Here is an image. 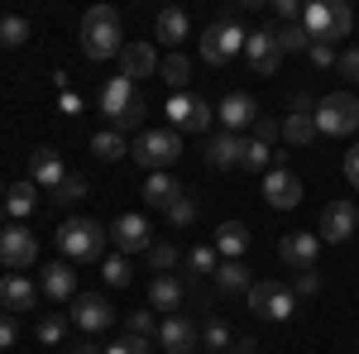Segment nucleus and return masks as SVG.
Here are the masks:
<instances>
[{
	"label": "nucleus",
	"instance_id": "obj_1",
	"mask_svg": "<svg viewBox=\"0 0 359 354\" xmlns=\"http://www.w3.org/2000/svg\"><path fill=\"white\" fill-rule=\"evenodd\" d=\"M96 106H101V115H106V125H111L115 135H130V130H139V125H144V110H149L130 77H111V82L101 86Z\"/></svg>",
	"mask_w": 359,
	"mask_h": 354
},
{
	"label": "nucleus",
	"instance_id": "obj_2",
	"mask_svg": "<svg viewBox=\"0 0 359 354\" xmlns=\"http://www.w3.org/2000/svg\"><path fill=\"white\" fill-rule=\"evenodd\" d=\"M120 39H125V34H120V10H115V5H91L82 15V53L91 57V62L115 57L125 48Z\"/></svg>",
	"mask_w": 359,
	"mask_h": 354
},
{
	"label": "nucleus",
	"instance_id": "obj_3",
	"mask_svg": "<svg viewBox=\"0 0 359 354\" xmlns=\"http://www.w3.org/2000/svg\"><path fill=\"white\" fill-rule=\"evenodd\" d=\"M57 249L72 259V264H96L101 249H106V225L91 216H72L57 225Z\"/></svg>",
	"mask_w": 359,
	"mask_h": 354
},
{
	"label": "nucleus",
	"instance_id": "obj_4",
	"mask_svg": "<svg viewBox=\"0 0 359 354\" xmlns=\"http://www.w3.org/2000/svg\"><path fill=\"white\" fill-rule=\"evenodd\" d=\"M302 25L316 43H335V39H350L355 10L345 0H311V5H302Z\"/></svg>",
	"mask_w": 359,
	"mask_h": 354
},
{
	"label": "nucleus",
	"instance_id": "obj_5",
	"mask_svg": "<svg viewBox=\"0 0 359 354\" xmlns=\"http://www.w3.org/2000/svg\"><path fill=\"white\" fill-rule=\"evenodd\" d=\"M359 130V96L355 91H331L316 101V135L345 139Z\"/></svg>",
	"mask_w": 359,
	"mask_h": 354
},
{
	"label": "nucleus",
	"instance_id": "obj_6",
	"mask_svg": "<svg viewBox=\"0 0 359 354\" xmlns=\"http://www.w3.org/2000/svg\"><path fill=\"white\" fill-rule=\"evenodd\" d=\"M130 158L144 163L149 172H168L182 158V139H177V130H144L135 139V149H130Z\"/></svg>",
	"mask_w": 359,
	"mask_h": 354
},
{
	"label": "nucleus",
	"instance_id": "obj_7",
	"mask_svg": "<svg viewBox=\"0 0 359 354\" xmlns=\"http://www.w3.org/2000/svg\"><path fill=\"white\" fill-rule=\"evenodd\" d=\"M235 53H245V29L235 25L230 15L211 20V25H206V34H201V57H206L211 67H225Z\"/></svg>",
	"mask_w": 359,
	"mask_h": 354
},
{
	"label": "nucleus",
	"instance_id": "obj_8",
	"mask_svg": "<svg viewBox=\"0 0 359 354\" xmlns=\"http://www.w3.org/2000/svg\"><path fill=\"white\" fill-rule=\"evenodd\" d=\"M245 301H249V311H254V316H264V321H287V316L297 311V292H292V287H283V282H273V278L254 282Z\"/></svg>",
	"mask_w": 359,
	"mask_h": 354
},
{
	"label": "nucleus",
	"instance_id": "obj_9",
	"mask_svg": "<svg viewBox=\"0 0 359 354\" xmlns=\"http://www.w3.org/2000/svg\"><path fill=\"white\" fill-rule=\"evenodd\" d=\"M245 57L259 77H273L283 67V48H278V34L273 29H249L245 34Z\"/></svg>",
	"mask_w": 359,
	"mask_h": 354
},
{
	"label": "nucleus",
	"instance_id": "obj_10",
	"mask_svg": "<svg viewBox=\"0 0 359 354\" xmlns=\"http://www.w3.org/2000/svg\"><path fill=\"white\" fill-rule=\"evenodd\" d=\"M316 254H321V235H311V230H292V235L278 240V259H283V268H292V273L316 268Z\"/></svg>",
	"mask_w": 359,
	"mask_h": 354
},
{
	"label": "nucleus",
	"instance_id": "obj_11",
	"mask_svg": "<svg viewBox=\"0 0 359 354\" xmlns=\"http://www.w3.org/2000/svg\"><path fill=\"white\" fill-rule=\"evenodd\" d=\"M34 259H39V240H34L29 230H20V225L10 220V225L0 230V264L20 273V268H29Z\"/></svg>",
	"mask_w": 359,
	"mask_h": 354
},
{
	"label": "nucleus",
	"instance_id": "obj_12",
	"mask_svg": "<svg viewBox=\"0 0 359 354\" xmlns=\"http://www.w3.org/2000/svg\"><path fill=\"white\" fill-rule=\"evenodd\" d=\"M316 230H321L326 245H345L359 230V206L355 201H331V206L321 211V225H316Z\"/></svg>",
	"mask_w": 359,
	"mask_h": 354
},
{
	"label": "nucleus",
	"instance_id": "obj_13",
	"mask_svg": "<svg viewBox=\"0 0 359 354\" xmlns=\"http://www.w3.org/2000/svg\"><path fill=\"white\" fill-rule=\"evenodd\" d=\"M283 139H287V144H297V149H306V144L316 139V101H311L306 91L292 96V115L283 120Z\"/></svg>",
	"mask_w": 359,
	"mask_h": 354
},
{
	"label": "nucleus",
	"instance_id": "obj_14",
	"mask_svg": "<svg viewBox=\"0 0 359 354\" xmlns=\"http://www.w3.org/2000/svg\"><path fill=\"white\" fill-rule=\"evenodd\" d=\"M111 321H115L111 297H101V292H82V297H72V326H82L86 335L106 330Z\"/></svg>",
	"mask_w": 359,
	"mask_h": 354
},
{
	"label": "nucleus",
	"instance_id": "obj_15",
	"mask_svg": "<svg viewBox=\"0 0 359 354\" xmlns=\"http://www.w3.org/2000/svg\"><path fill=\"white\" fill-rule=\"evenodd\" d=\"M264 201H269L273 211H292V206L302 201V182H297V172H287V168H269V177H264Z\"/></svg>",
	"mask_w": 359,
	"mask_h": 354
},
{
	"label": "nucleus",
	"instance_id": "obj_16",
	"mask_svg": "<svg viewBox=\"0 0 359 354\" xmlns=\"http://www.w3.org/2000/svg\"><path fill=\"white\" fill-rule=\"evenodd\" d=\"M29 182H34V187H48V191H57L62 182H67L62 154H57V149H34V158H29Z\"/></svg>",
	"mask_w": 359,
	"mask_h": 354
},
{
	"label": "nucleus",
	"instance_id": "obj_17",
	"mask_svg": "<svg viewBox=\"0 0 359 354\" xmlns=\"http://www.w3.org/2000/svg\"><path fill=\"white\" fill-rule=\"evenodd\" d=\"M158 345L168 354H192L201 345V326H192L187 316H168L163 326H158Z\"/></svg>",
	"mask_w": 359,
	"mask_h": 354
},
{
	"label": "nucleus",
	"instance_id": "obj_18",
	"mask_svg": "<svg viewBox=\"0 0 359 354\" xmlns=\"http://www.w3.org/2000/svg\"><path fill=\"white\" fill-rule=\"evenodd\" d=\"M216 115L225 120V135H240V130H254V120H259V101L254 96H245V91H230L221 106H216Z\"/></svg>",
	"mask_w": 359,
	"mask_h": 354
},
{
	"label": "nucleus",
	"instance_id": "obj_19",
	"mask_svg": "<svg viewBox=\"0 0 359 354\" xmlns=\"http://www.w3.org/2000/svg\"><path fill=\"white\" fill-rule=\"evenodd\" d=\"M111 240H115L120 254H149V245H154V240H149V220L144 216H120L111 225Z\"/></svg>",
	"mask_w": 359,
	"mask_h": 354
},
{
	"label": "nucleus",
	"instance_id": "obj_20",
	"mask_svg": "<svg viewBox=\"0 0 359 354\" xmlns=\"http://www.w3.org/2000/svg\"><path fill=\"white\" fill-rule=\"evenodd\" d=\"M154 72H158V48L154 43H125L120 48V77L139 82V77H154Z\"/></svg>",
	"mask_w": 359,
	"mask_h": 354
},
{
	"label": "nucleus",
	"instance_id": "obj_21",
	"mask_svg": "<svg viewBox=\"0 0 359 354\" xmlns=\"http://www.w3.org/2000/svg\"><path fill=\"white\" fill-rule=\"evenodd\" d=\"M245 163V139L240 135H211L206 139V168H240Z\"/></svg>",
	"mask_w": 359,
	"mask_h": 354
},
{
	"label": "nucleus",
	"instance_id": "obj_22",
	"mask_svg": "<svg viewBox=\"0 0 359 354\" xmlns=\"http://www.w3.org/2000/svg\"><path fill=\"white\" fill-rule=\"evenodd\" d=\"M34 301H39V292H34L29 278H20V273H5V278H0V306H5V311L20 316V311H29Z\"/></svg>",
	"mask_w": 359,
	"mask_h": 354
},
{
	"label": "nucleus",
	"instance_id": "obj_23",
	"mask_svg": "<svg viewBox=\"0 0 359 354\" xmlns=\"http://www.w3.org/2000/svg\"><path fill=\"white\" fill-rule=\"evenodd\" d=\"M249 287H254V282H249V273H245L240 259H225L221 268H216V292H221V297H249Z\"/></svg>",
	"mask_w": 359,
	"mask_h": 354
},
{
	"label": "nucleus",
	"instance_id": "obj_24",
	"mask_svg": "<svg viewBox=\"0 0 359 354\" xmlns=\"http://www.w3.org/2000/svg\"><path fill=\"white\" fill-rule=\"evenodd\" d=\"M177 196H182L177 177H168V172H149V182H144V201H149L154 211H168Z\"/></svg>",
	"mask_w": 359,
	"mask_h": 354
},
{
	"label": "nucleus",
	"instance_id": "obj_25",
	"mask_svg": "<svg viewBox=\"0 0 359 354\" xmlns=\"http://www.w3.org/2000/svg\"><path fill=\"white\" fill-rule=\"evenodd\" d=\"M249 249V225L245 220H225L221 230H216V254H225V259H245Z\"/></svg>",
	"mask_w": 359,
	"mask_h": 354
},
{
	"label": "nucleus",
	"instance_id": "obj_26",
	"mask_svg": "<svg viewBox=\"0 0 359 354\" xmlns=\"http://www.w3.org/2000/svg\"><path fill=\"white\" fill-rule=\"evenodd\" d=\"M154 34L168 43V53H177V43L187 39V15L177 10V5H168V10H158V25H154Z\"/></svg>",
	"mask_w": 359,
	"mask_h": 354
},
{
	"label": "nucleus",
	"instance_id": "obj_27",
	"mask_svg": "<svg viewBox=\"0 0 359 354\" xmlns=\"http://www.w3.org/2000/svg\"><path fill=\"white\" fill-rule=\"evenodd\" d=\"M39 282H43V292H48L53 301H67V297H77V278H72V268H67V264H48Z\"/></svg>",
	"mask_w": 359,
	"mask_h": 354
},
{
	"label": "nucleus",
	"instance_id": "obj_28",
	"mask_svg": "<svg viewBox=\"0 0 359 354\" xmlns=\"http://www.w3.org/2000/svg\"><path fill=\"white\" fill-rule=\"evenodd\" d=\"M182 297H187V287H182L172 273H158V278L149 282V306H163L168 311V306H177Z\"/></svg>",
	"mask_w": 359,
	"mask_h": 354
},
{
	"label": "nucleus",
	"instance_id": "obj_29",
	"mask_svg": "<svg viewBox=\"0 0 359 354\" xmlns=\"http://www.w3.org/2000/svg\"><path fill=\"white\" fill-rule=\"evenodd\" d=\"M34 206H39V187H34V182H15V187L5 191V211H10V220H15V225H20Z\"/></svg>",
	"mask_w": 359,
	"mask_h": 354
},
{
	"label": "nucleus",
	"instance_id": "obj_30",
	"mask_svg": "<svg viewBox=\"0 0 359 354\" xmlns=\"http://www.w3.org/2000/svg\"><path fill=\"white\" fill-rule=\"evenodd\" d=\"M91 154L101 163H120L130 154V144H125V135H115V130H101V135H91Z\"/></svg>",
	"mask_w": 359,
	"mask_h": 354
},
{
	"label": "nucleus",
	"instance_id": "obj_31",
	"mask_svg": "<svg viewBox=\"0 0 359 354\" xmlns=\"http://www.w3.org/2000/svg\"><path fill=\"white\" fill-rule=\"evenodd\" d=\"M158 72H163V82L172 86V91H187V86H192V62L182 53H168L163 62H158Z\"/></svg>",
	"mask_w": 359,
	"mask_h": 354
},
{
	"label": "nucleus",
	"instance_id": "obj_32",
	"mask_svg": "<svg viewBox=\"0 0 359 354\" xmlns=\"http://www.w3.org/2000/svg\"><path fill=\"white\" fill-rule=\"evenodd\" d=\"M311 43H316V39L306 34L302 20H297V25H283V29H278V48H283V53H306Z\"/></svg>",
	"mask_w": 359,
	"mask_h": 354
},
{
	"label": "nucleus",
	"instance_id": "obj_33",
	"mask_svg": "<svg viewBox=\"0 0 359 354\" xmlns=\"http://www.w3.org/2000/svg\"><path fill=\"white\" fill-rule=\"evenodd\" d=\"M201 345H206L211 354H225V350H230V326L216 321V316H206V326H201Z\"/></svg>",
	"mask_w": 359,
	"mask_h": 354
},
{
	"label": "nucleus",
	"instance_id": "obj_34",
	"mask_svg": "<svg viewBox=\"0 0 359 354\" xmlns=\"http://www.w3.org/2000/svg\"><path fill=\"white\" fill-rule=\"evenodd\" d=\"M0 43H5V48L29 43V20L25 15H5V20H0Z\"/></svg>",
	"mask_w": 359,
	"mask_h": 354
},
{
	"label": "nucleus",
	"instance_id": "obj_35",
	"mask_svg": "<svg viewBox=\"0 0 359 354\" xmlns=\"http://www.w3.org/2000/svg\"><path fill=\"white\" fill-rule=\"evenodd\" d=\"M192 106H196L192 91H172V96H168V125H177V130H182V125H187V115H192Z\"/></svg>",
	"mask_w": 359,
	"mask_h": 354
},
{
	"label": "nucleus",
	"instance_id": "obj_36",
	"mask_svg": "<svg viewBox=\"0 0 359 354\" xmlns=\"http://www.w3.org/2000/svg\"><path fill=\"white\" fill-rule=\"evenodd\" d=\"M101 273H106V282H111V287H130V278H135V268H130V259H125V254L106 259V264H101Z\"/></svg>",
	"mask_w": 359,
	"mask_h": 354
},
{
	"label": "nucleus",
	"instance_id": "obj_37",
	"mask_svg": "<svg viewBox=\"0 0 359 354\" xmlns=\"http://www.w3.org/2000/svg\"><path fill=\"white\" fill-rule=\"evenodd\" d=\"M163 216H168V225H177V230H182V225H192V220H196V201L187 196V191H182V196H177V201L168 206Z\"/></svg>",
	"mask_w": 359,
	"mask_h": 354
},
{
	"label": "nucleus",
	"instance_id": "obj_38",
	"mask_svg": "<svg viewBox=\"0 0 359 354\" xmlns=\"http://www.w3.org/2000/svg\"><path fill=\"white\" fill-rule=\"evenodd\" d=\"M211 115H216V110L206 106V96H196V106H192V115H187V125H182V130H187V135H206Z\"/></svg>",
	"mask_w": 359,
	"mask_h": 354
},
{
	"label": "nucleus",
	"instance_id": "obj_39",
	"mask_svg": "<svg viewBox=\"0 0 359 354\" xmlns=\"http://www.w3.org/2000/svg\"><path fill=\"white\" fill-rule=\"evenodd\" d=\"M82 196H86V182L77 177V172H67V182H62V187L53 191V201H57V206H72V201H82Z\"/></svg>",
	"mask_w": 359,
	"mask_h": 354
},
{
	"label": "nucleus",
	"instance_id": "obj_40",
	"mask_svg": "<svg viewBox=\"0 0 359 354\" xmlns=\"http://www.w3.org/2000/svg\"><path fill=\"white\" fill-rule=\"evenodd\" d=\"M130 335H139V340H158V321H154V311H149V306L130 316Z\"/></svg>",
	"mask_w": 359,
	"mask_h": 354
},
{
	"label": "nucleus",
	"instance_id": "obj_41",
	"mask_svg": "<svg viewBox=\"0 0 359 354\" xmlns=\"http://www.w3.org/2000/svg\"><path fill=\"white\" fill-rule=\"evenodd\" d=\"M249 139H259V144H269V149H273L278 139H283V125H278V120H269V115H259V120H254V135Z\"/></svg>",
	"mask_w": 359,
	"mask_h": 354
},
{
	"label": "nucleus",
	"instance_id": "obj_42",
	"mask_svg": "<svg viewBox=\"0 0 359 354\" xmlns=\"http://www.w3.org/2000/svg\"><path fill=\"white\" fill-rule=\"evenodd\" d=\"M192 268H196V273H216V268H221V254H216V245H196V249H192Z\"/></svg>",
	"mask_w": 359,
	"mask_h": 354
},
{
	"label": "nucleus",
	"instance_id": "obj_43",
	"mask_svg": "<svg viewBox=\"0 0 359 354\" xmlns=\"http://www.w3.org/2000/svg\"><path fill=\"white\" fill-rule=\"evenodd\" d=\"M269 158H273V149H269V144L245 139V168H269Z\"/></svg>",
	"mask_w": 359,
	"mask_h": 354
},
{
	"label": "nucleus",
	"instance_id": "obj_44",
	"mask_svg": "<svg viewBox=\"0 0 359 354\" xmlns=\"http://www.w3.org/2000/svg\"><path fill=\"white\" fill-rule=\"evenodd\" d=\"M62 335H67V321H62V316H43V321H39V340H43V345H57Z\"/></svg>",
	"mask_w": 359,
	"mask_h": 354
},
{
	"label": "nucleus",
	"instance_id": "obj_45",
	"mask_svg": "<svg viewBox=\"0 0 359 354\" xmlns=\"http://www.w3.org/2000/svg\"><path fill=\"white\" fill-rule=\"evenodd\" d=\"M149 264L158 273H168L172 264H177V245H149Z\"/></svg>",
	"mask_w": 359,
	"mask_h": 354
},
{
	"label": "nucleus",
	"instance_id": "obj_46",
	"mask_svg": "<svg viewBox=\"0 0 359 354\" xmlns=\"http://www.w3.org/2000/svg\"><path fill=\"white\" fill-rule=\"evenodd\" d=\"M292 292H297V297H316V292H321V273L302 268V273H297V282H292Z\"/></svg>",
	"mask_w": 359,
	"mask_h": 354
},
{
	"label": "nucleus",
	"instance_id": "obj_47",
	"mask_svg": "<svg viewBox=\"0 0 359 354\" xmlns=\"http://www.w3.org/2000/svg\"><path fill=\"white\" fill-rule=\"evenodd\" d=\"M106 354H154V340H139V335H125L120 345H111Z\"/></svg>",
	"mask_w": 359,
	"mask_h": 354
},
{
	"label": "nucleus",
	"instance_id": "obj_48",
	"mask_svg": "<svg viewBox=\"0 0 359 354\" xmlns=\"http://www.w3.org/2000/svg\"><path fill=\"white\" fill-rule=\"evenodd\" d=\"M306 57H311L316 67H335V62H340V53H335L331 43H311V48H306Z\"/></svg>",
	"mask_w": 359,
	"mask_h": 354
},
{
	"label": "nucleus",
	"instance_id": "obj_49",
	"mask_svg": "<svg viewBox=\"0 0 359 354\" xmlns=\"http://www.w3.org/2000/svg\"><path fill=\"white\" fill-rule=\"evenodd\" d=\"M335 72H340V77H350V82H359V48H345L340 62H335Z\"/></svg>",
	"mask_w": 359,
	"mask_h": 354
},
{
	"label": "nucleus",
	"instance_id": "obj_50",
	"mask_svg": "<svg viewBox=\"0 0 359 354\" xmlns=\"http://www.w3.org/2000/svg\"><path fill=\"white\" fill-rule=\"evenodd\" d=\"M15 335H20L15 316H10V311H0V350H10V345H15Z\"/></svg>",
	"mask_w": 359,
	"mask_h": 354
},
{
	"label": "nucleus",
	"instance_id": "obj_51",
	"mask_svg": "<svg viewBox=\"0 0 359 354\" xmlns=\"http://www.w3.org/2000/svg\"><path fill=\"white\" fill-rule=\"evenodd\" d=\"M273 10H278V20H283V25H297V20H302V10H297L292 0H273Z\"/></svg>",
	"mask_w": 359,
	"mask_h": 354
},
{
	"label": "nucleus",
	"instance_id": "obj_52",
	"mask_svg": "<svg viewBox=\"0 0 359 354\" xmlns=\"http://www.w3.org/2000/svg\"><path fill=\"white\" fill-rule=\"evenodd\" d=\"M345 177H350V182L359 187V144L350 149V154H345Z\"/></svg>",
	"mask_w": 359,
	"mask_h": 354
},
{
	"label": "nucleus",
	"instance_id": "obj_53",
	"mask_svg": "<svg viewBox=\"0 0 359 354\" xmlns=\"http://www.w3.org/2000/svg\"><path fill=\"white\" fill-rule=\"evenodd\" d=\"M254 350H259V340H249V335L240 340V345H235V354H254Z\"/></svg>",
	"mask_w": 359,
	"mask_h": 354
},
{
	"label": "nucleus",
	"instance_id": "obj_54",
	"mask_svg": "<svg viewBox=\"0 0 359 354\" xmlns=\"http://www.w3.org/2000/svg\"><path fill=\"white\" fill-rule=\"evenodd\" d=\"M5 191H10V187H5V182H0V201H5Z\"/></svg>",
	"mask_w": 359,
	"mask_h": 354
},
{
	"label": "nucleus",
	"instance_id": "obj_55",
	"mask_svg": "<svg viewBox=\"0 0 359 354\" xmlns=\"http://www.w3.org/2000/svg\"><path fill=\"white\" fill-rule=\"evenodd\" d=\"M72 354H91V350H86V345H82V350H72Z\"/></svg>",
	"mask_w": 359,
	"mask_h": 354
},
{
	"label": "nucleus",
	"instance_id": "obj_56",
	"mask_svg": "<svg viewBox=\"0 0 359 354\" xmlns=\"http://www.w3.org/2000/svg\"><path fill=\"white\" fill-rule=\"evenodd\" d=\"M225 354H235V350H225Z\"/></svg>",
	"mask_w": 359,
	"mask_h": 354
}]
</instances>
